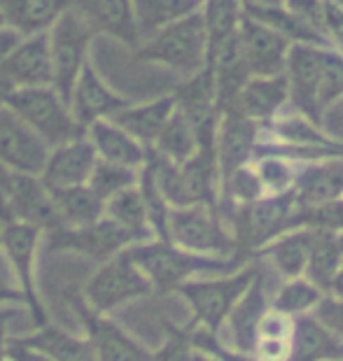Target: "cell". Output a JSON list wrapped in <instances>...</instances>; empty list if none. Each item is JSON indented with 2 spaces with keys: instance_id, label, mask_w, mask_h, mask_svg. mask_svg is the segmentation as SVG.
<instances>
[{
  "instance_id": "obj_5",
  "label": "cell",
  "mask_w": 343,
  "mask_h": 361,
  "mask_svg": "<svg viewBox=\"0 0 343 361\" xmlns=\"http://www.w3.org/2000/svg\"><path fill=\"white\" fill-rule=\"evenodd\" d=\"M294 214L296 201L292 191L276 196H262L246 205H231L236 247H239V252L243 247L259 252L273 238L283 235L285 231H292Z\"/></svg>"
},
{
  "instance_id": "obj_20",
  "label": "cell",
  "mask_w": 343,
  "mask_h": 361,
  "mask_svg": "<svg viewBox=\"0 0 343 361\" xmlns=\"http://www.w3.org/2000/svg\"><path fill=\"white\" fill-rule=\"evenodd\" d=\"M208 71L215 82V96L219 112H224L229 105L234 103V98L239 96V91L243 89L253 75H250L246 54L241 47V37L239 33H234L231 37H227L222 44H217L215 49L208 54Z\"/></svg>"
},
{
  "instance_id": "obj_9",
  "label": "cell",
  "mask_w": 343,
  "mask_h": 361,
  "mask_svg": "<svg viewBox=\"0 0 343 361\" xmlns=\"http://www.w3.org/2000/svg\"><path fill=\"white\" fill-rule=\"evenodd\" d=\"M145 238L119 226L117 221L101 217L89 226L68 228L59 226L49 231V250L59 252H78L89 259L108 261L119 252L128 250L136 243H143Z\"/></svg>"
},
{
  "instance_id": "obj_8",
  "label": "cell",
  "mask_w": 343,
  "mask_h": 361,
  "mask_svg": "<svg viewBox=\"0 0 343 361\" xmlns=\"http://www.w3.org/2000/svg\"><path fill=\"white\" fill-rule=\"evenodd\" d=\"M152 291L150 280L133 264L128 252H119L112 259L103 261V266L91 275L85 284V303L89 310L98 314L110 312L124 301L145 296Z\"/></svg>"
},
{
  "instance_id": "obj_11",
  "label": "cell",
  "mask_w": 343,
  "mask_h": 361,
  "mask_svg": "<svg viewBox=\"0 0 343 361\" xmlns=\"http://www.w3.org/2000/svg\"><path fill=\"white\" fill-rule=\"evenodd\" d=\"M175 107L185 114L192 124L199 149H215V135L219 126V105L215 96V82L208 71V66L201 73L187 78V82L175 91Z\"/></svg>"
},
{
  "instance_id": "obj_34",
  "label": "cell",
  "mask_w": 343,
  "mask_h": 361,
  "mask_svg": "<svg viewBox=\"0 0 343 361\" xmlns=\"http://www.w3.org/2000/svg\"><path fill=\"white\" fill-rule=\"evenodd\" d=\"M152 149H155V154L178 166L185 164L187 159H192L199 152V140H196L194 128L178 107L171 114V119L166 121V126L159 133L157 142L152 145Z\"/></svg>"
},
{
  "instance_id": "obj_36",
  "label": "cell",
  "mask_w": 343,
  "mask_h": 361,
  "mask_svg": "<svg viewBox=\"0 0 343 361\" xmlns=\"http://www.w3.org/2000/svg\"><path fill=\"white\" fill-rule=\"evenodd\" d=\"M103 217L117 221L119 226H124L128 231L138 233L143 238L150 235L148 233V228H150L148 205H145V198L136 184L128 189H121L119 194H114L112 198L105 201Z\"/></svg>"
},
{
  "instance_id": "obj_54",
  "label": "cell",
  "mask_w": 343,
  "mask_h": 361,
  "mask_svg": "<svg viewBox=\"0 0 343 361\" xmlns=\"http://www.w3.org/2000/svg\"><path fill=\"white\" fill-rule=\"evenodd\" d=\"M334 3H339V5L343 7V0H334Z\"/></svg>"
},
{
  "instance_id": "obj_29",
  "label": "cell",
  "mask_w": 343,
  "mask_h": 361,
  "mask_svg": "<svg viewBox=\"0 0 343 361\" xmlns=\"http://www.w3.org/2000/svg\"><path fill=\"white\" fill-rule=\"evenodd\" d=\"M311 238H313L311 228H292V231L273 238L269 245H264L259 250V257L269 259V264L287 280L303 278L311 252Z\"/></svg>"
},
{
  "instance_id": "obj_42",
  "label": "cell",
  "mask_w": 343,
  "mask_h": 361,
  "mask_svg": "<svg viewBox=\"0 0 343 361\" xmlns=\"http://www.w3.org/2000/svg\"><path fill=\"white\" fill-rule=\"evenodd\" d=\"M315 322L337 341H343V296L327 294L315 305Z\"/></svg>"
},
{
  "instance_id": "obj_56",
  "label": "cell",
  "mask_w": 343,
  "mask_h": 361,
  "mask_svg": "<svg viewBox=\"0 0 343 361\" xmlns=\"http://www.w3.org/2000/svg\"><path fill=\"white\" fill-rule=\"evenodd\" d=\"M0 228H3V224H0Z\"/></svg>"
},
{
  "instance_id": "obj_48",
  "label": "cell",
  "mask_w": 343,
  "mask_h": 361,
  "mask_svg": "<svg viewBox=\"0 0 343 361\" xmlns=\"http://www.w3.org/2000/svg\"><path fill=\"white\" fill-rule=\"evenodd\" d=\"M243 7H276L285 5V0H241Z\"/></svg>"
},
{
  "instance_id": "obj_41",
  "label": "cell",
  "mask_w": 343,
  "mask_h": 361,
  "mask_svg": "<svg viewBox=\"0 0 343 361\" xmlns=\"http://www.w3.org/2000/svg\"><path fill=\"white\" fill-rule=\"evenodd\" d=\"M320 35L325 37L327 47L343 56V7L339 3H334V0H323Z\"/></svg>"
},
{
  "instance_id": "obj_53",
  "label": "cell",
  "mask_w": 343,
  "mask_h": 361,
  "mask_svg": "<svg viewBox=\"0 0 343 361\" xmlns=\"http://www.w3.org/2000/svg\"><path fill=\"white\" fill-rule=\"evenodd\" d=\"M5 26V21H3V17H0V28H3Z\"/></svg>"
},
{
  "instance_id": "obj_37",
  "label": "cell",
  "mask_w": 343,
  "mask_h": 361,
  "mask_svg": "<svg viewBox=\"0 0 343 361\" xmlns=\"http://www.w3.org/2000/svg\"><path fill=\"white\" fill-rule=\"evenodd\" d=\"M343 98V56L332 49H323L318 71V84H315V107L318 114L325 117L334 103Z\"/></svg>"
},
{
  "instance_id": "obj_7",
  "label": "cell",
  "mask_w": 343,
  "mask_h": 361,
  "mask_svg": "<svg viewBox=\"0 0 343 361\" xmlns=\"http://www.w3.org/2000/svg\"><path fill=\"white\" fill-rule=\"evenodd\" d=\"M257 273H259L257 266H243L241 271L222 275V278L185 282L182 287H178V291L192 305L196 322H199L205 331L217 334L219 326L224 324V319L236 305V301L250 287V282L255 280Z\"/></svg>"
},
{
  "instance_id": "obj_31",
  "label": "cell",
  "mask_w": 343,
  "mask_h": 361,
  "mask_svg": "<svg viewBox=\"0 0 343 361\" xmlns=\"http://www.w3.org/2000/svg\"><path fill=\"white\" fill-rule=\"evenodd\" d=\"M49 194H52V201H54L61 226H68V228L89 226L103 217L105 203L87 187V184L66 187V189H49Z\"/></svg>"
},
{
  "instance_id": "obj_18",
  "label": "cell",
  "mask_w": 343,
  "mask_h": 361,
  "mask_svg": "<svg viewBox=\"0 0 343 361\" xmlns=\"http://www.w3.org/2000/svg\"><path fill=\"white\" fill-rule=\"evenodd\" d=\"M287 103L289 91L283 73L271 75V78H250L227 110H236L246 119H253L255 124L264 126L276 119Z\"/></svg>"
},
{
  "instance_id": "obj_38",
  "label": "cell",
  "mask_w": 343,
  "mask_h": 361,
  "mask_svg": "<svg viewBox=\"0 0 343 361\" xmlns=\"http://www.w3.org/2000/svg\"><path fill=\"white\" fill-rule=\"evenodd\" d=\"M253 168L259 182H262V189L266 196L292 191L294 178H296V168L292 164V159L280 157V154H257L253 159Z\"/></svg>"
},
{
  "instance_id": "obj_12",
  "label": "cell",
  "mask_w": 343,
  "mask_h": 361,
  "mask_svg": "<svg viewBox=\"0 0 343 361\" xmlns=\"http://www.w3.org/2000/svg\"><path fill=\"white\" fill-rule=\"evenodd\" d=\"M40 228L21 224V221H7L0 228V245L7 252V259L17 273L19 284H21V296L24 301L30 305V312L37 322V326H44V308L37 298V289H35V257H37V247H40Z\"/></svg>"
},
{
  "instance_id": "obj_14",
  "label": "cell",
  "mask_w": 343,
  "mask_h": 361,
  "mask_svg": "<svg viewBox=\"0 0 343 361\" xmlns=\"http://www.w3.org/2000/svg\"><path fill=\"white\" fill-rule=\"evenodd\" d=\"M239 37L253 78H271L285 73V61L292 47L285 35L243 14Z\"/></svg>"
},
{
  "instance_id": "obj_2",
  "label": "cell",
  "mask_w": 343,
  "mask_h": 361,
  "mask_svg": "<svg viewBox=\"0 0 343 361\" xmlns=\"http://www.w3.org/2000/svg\"><path fill=\"white\" fill-rule=\"evenodd\" d=\"M136 56L148 63L171 68L185 78L201 73L208 66V35H205L201 10L145 37L136 47Z\"/></svg>"
},
{
  "instance_id": "obj_15",
  "label": "cell",
  "mask_w": 343,
  "mask_h": 361,
  "mask_svg": "<svg viewBox=\"0 0 343 361\" xmlns=\"http://www.w3.org/2000/svg\"><path fill=\"white\" fill-rule=\"evenodd\" d=\"M7 203H10L12 221H21V224L35 226L40 231H52V228L61 226L49 189L37 175L12 173Z\"/></svg>"
},
{
  "instance_id": "obj_55",
  "label": "cell",
  "mask_w": 343,
  "mask_h": 361,
  "mask_svg": "<svg viewBox=\"0 0 343 361\" xmlns=\"http://www.w3.org/2000/svg\"><path fill=\"white\" fill-rule=\"evenodd\" d=\"M330 361H343V357H339V359H330Z\"/></svg>"
},
{
  "instance_id": "obj_21",
  "label": "cell",
  "mask_w": 343,
  "mask_h": 361,
  "mask_svg": "<svg viewBox=\"0 0 343 361\" xmlns=\"http://www.w3.org/2000/svg\"><path fill=\"white\" fill-rule=\"evenodd\" d=\"M71 10L78 12L94 33H108L128 47H138L131 0H71Z\"/></svg>"
},
{
  "instance_id": "obj_39",
  "label": "cell",
  "mask_w": 343,
  "mask_h": 361,
  "mask_svg": "<svg viewBox=\"0 0 343 361\" xmlns=\"http://www.w3.org/2000/svg\"><path fill=\"white\" fill-rule=\"evenodd\" d=\"M323 296L325 291L318 289L311 280L292 278L278 289L276 298H273V310L283 312L287 317H296V314H306L308 310H313Z\"/></svg>"
},
{
  "instance_id": "obj_17",
  "label": "cell",
  "mask_w": 343,
  "mask_h": 361,
  "mask_svg": "<svg viewBox=\"0 0 343 361\" xmlns=\"http://www.w3.org/2000/svg\"><path fill=\"white\" fill-rule=\"evenodd\" d=\"M68 105H71L73 117L87 130V126L98 119H110L114 112L126 107L128 101L119 94H114L108 84L101 80V75L87 63L82 68L78 82H75Z\"/></svg>"
},
{
  "instance_id": "obj_22",
  "label": "cell",
  "mask_w": 343,
  "mask_h": 361,
  "mask_svg": "<svg viewBox=\"0 0 343 361\" xmlns=\"http://www.w3.org/2000/svg\"><path fill=\"white\" fill-rule=\"evenodd\" d=\"M82 324L87 329V338L94 348L98 361H150L152 355L133 341L131 336L110 322L108 317L89 310H82Z\"/></svg>"
},
{
  "instance_id": "obj_6",
  "label": "cell",
  "mask_w": 343,
  "mask_h": 361,
  "mask_svg": "<svg viewBox=\"0 0 343 361\" xmlns=\"http://www.w3.org/2000/svg\"><path fill=\"white\" fill-rule=\"evenodd\" d=\"M94 35V28L75 10H66L56 19V24L47 30L52 56V89L66 103L71 101L75 82H78L82 68L87 66V49Z\"/></svg>"
},
{
  "instance_id": "obj_43",
  "label": "cell",
  "mask_w": 343,
  "mask_h": 361,
  "mask_svg": "<svg viewBox=\"0 0 343 361\" xmlns=\"http://www.w3.org/2000/svg\"><path fill=\"white\" fill-rule=\"evenodd\" d=\"M189 341H192V348L201 350L203 355H210L212 359H217V361H259L253 355H248V352L227 350L222 343H217L215 334L205 331V329H201V331H194L192 336H189Z\"/></svg>"
},
{
  "instance_id": "obj_49",
  "label": "cell",
  "mask_w": 343,
  "mask_h": 361,
  "mask_svg": "<svg viewBox=\"0 0 343 361\" xmlns=\"http://www.w3.org/2000/svg\"><path fill=\"white\" fill-rule=\"evenodd\" d=\"M19 298H24V296H21V291H14V289L3 287V284H0V305H3L5 301H19Z\"/></svg>"
},
{
  "instance_id": "obj_51",
  "label": "cell",
  "mask_w": 343,
  "mask_h": 361,
  "mask_svg": "<svg viewBox=\"0 0 343 361\" xmlns=\"http://www.w3.org/2000/svg\"><path fill=\"white\" fill-rule=\"evenodd\" d=\"M5 322H7V314H0V361H7L5 357Z\"/></svg>"
},
{
  "instance_id": "obj_13",
  "label": "cell",
  "mask_w": 343,
  "mask_h": 361,
  "mask_svg": "<svg viewBox=\"0 0 343 361\" xmlns=\"http://www.w3.org/2000/svg\"><path fill=\"white\" fill-rule=\"evenodd\" d=\"M259 133L262 126L255 124L253 119H246L236 110H224L219 117L217 135H215V159L219 171V184L227 180L234 171L241 166L253 164Z\"/></svg>"
},
{
  "instance_id": "obj_46",
  "label": "cell",
  "mask_w": 343,
  "mask_h": 361,
  "mask_svg": "<svg viewBox=\"0 0 343 361\" xmlns=\"http://www.w3.org/2000/svg\"><path fill=\"white\" fill-rule=\"evenodd\" d=\"M5 357H7V361H54L47 355H42V352L28 348V345L21 343L19 338L5 341Z\"/></svg>"
},
{
  "instance_id": "obj_50",
  "label": "cell",
  "mask_w": 343,
  "mask_h": 361,
  "mask_svg": "<svg viewBox=\"0 0 343 361\" xmlns=\"http://www.w3.org/2000/svg\"><path fill=\"white\" fill-rule=\"evenodd\" d=\"M330 294L343 296V264H341V268H339V271H337V275H334V280H332V287H330Z\"/></svg>"
},
{
  "instance_id": "obj_32",
  "label": "cell",
  "mask_w": 343,
  "mask_h": 361,
  "mask_svg": "<svg viewBox=\"0 0 343 361\" xmlns=\"http://www.w3.org/2000/svg\"><path fill=\"white\" fill-rule=\"evenodd\" d=\"M19 341L54 361H98L89 338H78L56 326L44 324L35 334L19 338Z\"/></svg>"
},
{
  "instance_id": "obj_19",
  "label": "cell",
  "mask_w": 343,
  "mask_h": 361,
  "mask_svg": "<svg viewBox=\"0 0 343 361\" xmlns=\"http://www.w3.org/2000/svg\"><path fill=\"white\" fill-rule=\"evenodd\" d=\"M292 194L299 207L343 198V157L315 159L296 171Z\"/></svg>"
},
{
  "instance_id": "obj_45",
  "label": "cell",
  "mask_w": 343,
  "mask_h": 361,
  "mask_svg": "<svg viewBox=\"0 0 343 361\" xmlns=\"http://www.w3.org/2000/svg\"><path fill=\"white\" fill-rule=\"evenodd\" d=\"M150 361H192V341L185 331H173L164 348L152 355Z\"/></svg>"
},
{
  "instance_id": "obj_33",
  "label": "cell",
  "mask_w": 343,
  "mask_h": 361,
  "mask_svg": "<svg viewBox=\"0 0 343 361\" xmlns=\"http://www.w3.org/2000/svg\"><path fill=\"white\" fill-rule=\"evenodd\" d=\"M138 40L162 30L187 14L201 10V0H131ZM138 42V44H140Z\"/></svg>"
},
{
  "instance_id": "obj_1",
  "label": "cell",
  "mask_w": 343,
  "mask_h": 361,
  "mask_svg": "<svg viewBox=\"0 0 343 361\" xmlns=\"http://www.w3.org/2000/svg\"><path fill=\"white\" fill-rule=\"evenodd\" d=\"M140 273L150 280L152 289L171 291L182 287L196 275H229L248 266L246 255L236 257H205L175 247L169 240L138 243L126 250Z\"/></svg>"
},
{
  "instance_id": "obj_28",
  "label": "cell",
  "mask_w": 343,
  "mask_h": 361,
  "mask_svg": "<svg viewBox=\"0 0 343 361\" xmlns=\"http://www.w3.org/2000/svg\"><path fill=\"white\" fill-rule=\"evenodd\" d=\"M343 357V345L318 324L315 317L296 314L292 319V341L287 361H330Z\"/></svg>"
},
{
  "instance_id": "obj_24",
  "label": "cell",
  "mask_w": 343,
  "mask_h": 361,
  "mask_svg": "<svg viewBox=\"0 0 343 361\" xmlns=\"http://www.w3.org/2000/svg\"><path fill=\"white\" fill-rule=\"evenodd\" d=\"M175 112V98L173 96H162L155 98L150 103L121 107L119 112H114L110 121L117 124L121 130H126L133 140H138L145 149L152 147L157 142L159 133L164 130L166 121L171 119V114Z\"/></svg>"
},
{
  "instance_id": "obj_4",
  "label": "cell",
  "mask_w": 343,
  "mask_h": 361,
  "mask_svg": "<svg viewBox=\"0 0 343 361\" xmlns=\"http://www.w3.org/2000/svg\"><path fill=\"white\" fill-rule=\"evenodd\" d=\"M166 240L192 255L205 257H236L241 255L234 235L227 231L217 214V207L187 205L171 207L166 217Z\"/></svg>"
},
{
  "instance_id": "obj_27",
  "label": "cell",
  "mask_w": 343,
  "mask_h": 361,
  "mask_svg": "<svg viewBox=\"0 0 343 361\" xmlns=\"http://www.w3.org/2000/svg\"><path fill=\"white\" fill-rule=\"evenodd\" d=\"M266 310H269V305H266V296H264L262 273H257L255 280L250 282V287L243 291V296L236 301L231 312H229V324H231L236 352L253 355L257 341V326L266 314Z\"/></svg>"
},
{
  "instance_id": "obj_10",
  "label": "cell",
  "mask_w": 343,
  "mask_h": 361,
  "mask_svg": "<svg viewBox=\"0 0 343 361\" xmlns=\"http://www.w3.org/2000/svg\"><path fill=\"white\" fill-rule=\"evenodd\" d=\"M49 147L17 112L0 105V164L12 173L40 178Z\"/></svg>"
},
{
  "instance_id": "obj_16",
  "label": "cell",
  "mask_w": 343,
  "mask_h": 361,
  "mask_svg": "<svg viewBox=\"0 0 343 361\" xmlns=\"http://www.w3.org/2000/svg\"><path fill=\"white\" fill-rule=\"evenodd\" d=\"M96 149L91 147L87 135L75 137L71 142H64L59 147H52L40 180L47 189H66L80 187L89 182V175L96 166Z\"/></svg>"
},
{
  "instance_id": "obj_30",
  "label": "cell",
  "mask_w": 343,
  "mask_h": 361,
  "mask_svg": "<svg viewBox=\"0 0 343 361\" xmlns=\"http://www.w3.org/2000/svg\"><path fill=\"white\" fill-rule=\"evenodd\" d=\"M313 231V228H311ZM343 264V233L341 231H313L311 252L303 278L311 280L318 289L330 294L332 280Z\"/></svg>"
},
{
  "instance_id": "obj_35",
  "label": "cell",
  "mask_w": 343,
  "mask_h": 361,
  "mask_svg": "<svg viewBox=\"0 0 343 361\" xmlns=\"http://www.w3.org/2000/svg\"><path fill=\"white\" fill-rule=\"evenodd\" d=\"M201 19L208 35V54L227 37L239 33L243 21L241 0H201Z\"/></svg>"
},
{
  "instance_id": "obj_26",
  "label": "cell",
  "mask_w": 343,
  "mask_h": 361,
  "mask_svg": "<svg viewBox=\"0 0 343 361\" xmlns=\"http://www.w3.org/2000/svg\"><path fill=\"white\" fill-rule=\"evenodd\" d=\"M66 10H71V0H0L5 26L21 37L47 33Z\"/></svg>"
},
{
  "instance_id": "obj_40",
  "label": "cell",
  "mask_w": 343,
  "mask_h": 361,
  "mask_svg": "<svg viewBox=\"0 0 343 361\" xmlns=\"http://www.w3.org/2000/svg\"><path fill=\"white\" fill-rule=\"evenodd\" d=\"M136 182H138V175H136L133 168H124V166L108 164V161L98 159L94 171H91V175H89L87 187L105 203L114 194H119L121 189L133 187Z\"/></svg>"
},
{
  "instance_id": "obj_44",
  "label": "cell",
  "mask_w": 343,
  "mask_h": 361,
  "mask_svg": "<svg viewBox=\"0 0 343 361\" xmlns=\"http://www.w3.org/2000/svg\"><path fill=\"white\" fill-rule=\"evenodd\" d=\"M19 42H21V35L17 33V30H12L10 26L0 28V105H5V101L14 91V84L10 80V75H7L5 61Z\"/></svg>"
},
{
  "instance_id": "obj_23",
  "label": "cell",
  "mask_w": 343,
  "mask_h": 361,
  "mask_svg": "<svg viewBox=\"0 0 343 361\" xmlns=\"http://www.w3.org/2000/svg\"><path fill=\"white\" fill-rule=\"evenodd\" d=\"M14 89L52 87V56L47 33L21 37L5 61Z\"/></svg>"
},
{
  "instance_id": "obj_47",
  "label": "cell",
  "mask_w": 343,
  "mask_h": 361,
  "mask_svg": "<svg viewBox=\"0 0 343 361\" xmlns=\"http://www.w3.org/2000/svg\"><path fill=\"white\" fill-rule=\"evenodd\" d=\"M10 178H12V171L0 164V224H7L12 221V214H10V203H7V189H10Z\"/></svg>"
},
{
  "instance_id": "obj_3",
  "label": "cell",
  "mask_w": 343,
  "mask_h": 361,
  "mask_svg": "<svg viewBox=\"0 0 343 361\" xmlns=\"http://www.w3.org/2000/svg\"><path fill=\"white\" fill-rule=\"evenodd\" d=\"M5 105L17 112L49 149L85 135V126L73 117L71 105L52 87L14 89Z\"/></svg>"
},
{
  "instance_id": "obj_52",
  "label": "cell",
  "mask_w": 343,
  "mask_h": 361,
  "mask_svg": "<svg viewBox=\"0 0 343 361\" xmlns=\"http://www.w3.org/2000/svg\"><path fill=\"white\" fill-rule=\"evenodd\" d=\"M192 361H217V359H212L210 355H203V352H196V355H192Z\"/></svg>"
},
{
  "instance_id": "obj_25",
  "label": "cell",
  "mask_w": 343,
  "mask_h": 361,
  "mask_svg": "<svg viewBox=\"0 0 343 361\" xmlns=\"http://www.w3.org/2000/svg\"><path fill=\"white\" fill-rule=\"evenodd\" d=\"M87 140L96 149V157L108 164L138 171L148 161V149L138 140H133L126 130H121L110 119H98L87 126Z\"/></svg>"
}]
</instances>
